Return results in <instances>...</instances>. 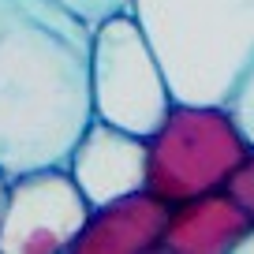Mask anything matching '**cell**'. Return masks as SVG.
Listing matches in <instances>:
<instances>
[{
	"label": "cell",
	"mask_w": 254,
	"mask_h": 254,
	"mask_svg": "<svg viewBox=\"0 0 254 254\" xmlns=\"http://www.w3.org/2000/svg\"><path fill=\"white\" fill-rule=\"evenodd\" d=\"M94 26L60 0H0V168L64 165L90 101Z\"/></svg>",
	"instance_id": "obj_1"
},
{
	"label": "cell",
	"mask_w": 254,
	"mask_h": 254,
	"mask_svg": "<svg viewBox=\"0 0 254 254\" xmlns=\"http://www.w3.org/2000/svg\"><path fill=\"white\" fill-rule=\"evenodd\" d=\"M172 101L224 105L254 60V0H131Z\"/></svg>",
	"instance_id": "obj_2"
},
{
	"label": "cell",
	"mask_w": 254,
	"mask_h": 254,
	"mask_svg": "<svg viewBox=\"0 0 254 254\" xmlns=\"http://www.w3.org/2000/svg\"><path fill=\"white\" fill-rule=\"evenodd\" d=\"M247 153L251 142L228 105L172 101L165 120L146 135V190L168 206L221 190Z\"/></svg>",
	"instance_id": "obj_3"
},
{
	"label": "cell",
	"mask_w": 254,
	"mask_h": 254,
	"mask_svg": "<svg viewBox=\"0 0 254 254\" xmlns=\"http://www.w3.org/2000/svg\"><path fill=\"white\" fill-rule=\"evenodd\" d=\"M90 101H94L97 120L116 124L142 138L172 109L165 67L153 56V45L146 41L131 11H116L94 26Z\"/></svg>",
	"instance_id": "obj_4"
},
{
	"label": "cell",
	"mask_w": 254,
	"mask_h": 254,
	"mask_svg": "<svg viewBox=\"0 0 254 254\" xmlns=\"http://www.w3.org/2000/svg\"><path fill=\"white\" fill-rule=\"evenodd\" d=\"M90 202L64 165L8 176L0 213V254H71Z\"/></svg>",
	"instance_id": "obj_5"
},
{
	"label": "cell",
	"mask_w": 254,
	"mask_h": 254,
	"mask_svg": "<svg viewBox=\"0 0 254 254\" xmlns=\"http://www.w3.org/2000/svg\"><path fill=\"white\" fill-rule=\"evenodd\" d=\"M64 168L71 172L90 206H105L146 187V138L94 116L82 127Z\"/></svg>",
	"instance_id": "obj_6"
},
{
	"label": "cell",
	"mask_w": 254,
	"mask_h": 254,
	"mask_svg": "<svg viewBox=\"0 0 254 254\" xmlns=\"http://www.w3.org/2000/svg\"><path fill=\"white\" fill-rule=\"evenodd\" d=\"M168 202L153 190H131L105 206H90L71 254H153L168 224Z\"/></svg>",
	"instance_id": "obj_7"
},
{
	"label": "cell",
	"mask_w": 254,
	"mask_h": 254,
	"mask_svg": "<svg viewBox=\"0 0 254 254\" xmlns=\"http://www.w3.org/2000/svg\"><path fill=\"white\" fill-rule=\"evenodd\" d=\"M251 217L243 213L228 190H206L168 209V224L161 236L165 254H232Z\"/></svg>",
	"instance_id": "obj_8"
},
{
	"label": "cell",
	"mask_w": 254,
	"mask_h": 254,
	"mask_svg": "<svg viewBox=\"0 0 254 254\" xmlns=\"http://www.w3.org/2000/svg\"><path fill=\"white\" fill-rule=\"evenodd\" d=\"M224 105H228L232 120L239 124V131L247 135V142L254 146V60L247 64L243 79L236 82V90H232V97H228Z\"/></svg>",
	"instance_id": "obj_9"
},
{
	"label": "cell",
	"mask_w": 254,
	"mask_h": 254,
	"mask_svg": "<svg viewBox=\"0 0 254 254\" xmlns=\"http://www.w3.org/2000/svg\"><path fill=\"white\" fill-rule=\"evenodd\" d=\"M224 190H228L232 198L243 206V213L254 221V146H251V153H247V157L236 165V172L228 176Z\"/></svg>",
	"instance_id": "obj_10"
},
{
	"label": "cell",
	"mask_w": 254,
	"mask_h": 254,
	"mask_svg": "<svg viewBox=\"0 0 254 254\" xmlns=\"http://www.w3.org/2000/svg\"><path fill=\"white\" fill-rule=\"evenodd\" d=\"M60 4H64V8H71L79 19H86L90 26H97L101 19L131 8V0H60Z\"/></svg>",
	"instance_id": "obj_11"
},
{
	"label": "cell",
	"mask_w": 254,
	"mask_h": 254,
	"mask_svg": "<svg viewBox=\"0 0 254 254\" xmlns=\"http://www.w3.org/2000/svg\"><path fill=\"white\" fill-rule=\"evenodd\" d=\"M232 254H254V221L247 224V232L239 236V243H236V251Z\"/></svg>",
	"instance_id": "obj_12"
},
{
	"label": "cell",
	"mask_w": 254,
	"mask_h": 254,
	"mask_svg": "<svg viewBox=\"0 0 254 254\" xmlns=\"http://www.w3.org/2000/svg\"><path fill=\"white\" fill-rule=\"evenodd\" d=\"M4 194H8V176H4V168H0V213H4Z\"/></svg>",
	"instance_id": "obj_13"
}]
</instances>
